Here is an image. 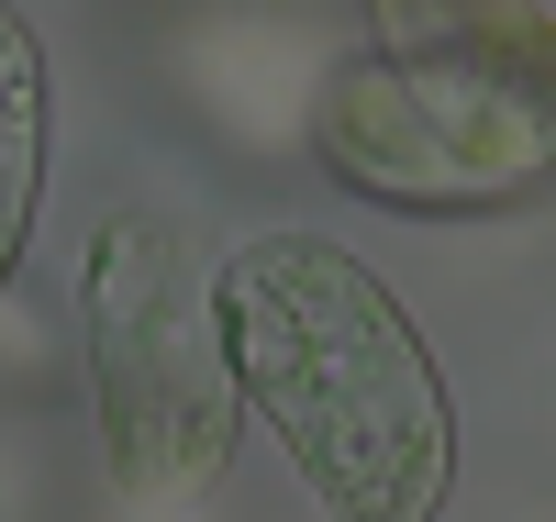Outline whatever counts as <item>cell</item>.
I'll return each mask as SVG.
<instances>
[{
    "label": "cell",
    "mask_w": 556,
    "mask_h": 522,
    "mask_svg": "<svg viewBox=\"0 0 556 522\" xmlns=\"http://www.w3.org/2000/svg\"><path fill=\"white\" fill-rule=\"evenodd\" d=\"M89 311V400H101V456L134 500H190L235 467L245 400L235 356H223L212 267L167 212L101 222V245L78 267Z\"/></svg>",
    "instance_id": "2"
},
{
    "label": "cell",
    "mask_w": 556,
    "mask_h": 522,
    "mask_svg": "<svg viewBox=\"0 0 556 522\" xmlns=\"http://www.w3.org/2000/svg\"><path fill=\"white\" fill-rule=\"evenodd\" d=\"M235 400L290 445L334 522H434L456 479V411L412 311L323 233H256L212 267Z\"/></svg>",
    "instance_id": "1"
},
{
    "label": "cell",
    "mask_w": 556,
    "mask_h": 522,
    "mask_svg": "<svg viewBox=\"0 0 556 522\" xmlns=\"http://www.w3.org/2000/svg\"><path fill=\"white\" fill-rule=\"evenodd\" d=\"M312 145L356 201L390 212H513L556 178L534 44L490 56V23H445L434 56H356L323 78Z\"/></svg>",
    "instance_id": "3"
},
{
    "label": "cell",
    "mask_w": 556,
    "mask_h": 522,
    "mask_svg": "<svg viewBox=\"0 0 556 522\" xmlns=\"http://www.w3.org/2000/svg\"><path fill=\"white\" fill-rule=\"evenodd\" d=\"M34 201H45V44L23 12H0V290L34 245Z\"/></svg>",
    "instance_id": "4"
}]
</instances>
